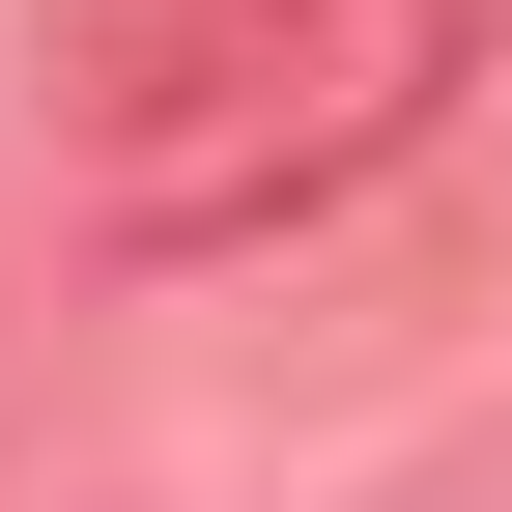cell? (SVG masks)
Returning <instances> with one entry per match:
<instances>
[{"label": "cell", "mask_w": 512, "mask_h": 512, "mask_svg": "<svg viewBox=\"0 0 512 512\" xmlns=\"http://www.w3.org/2000/svg\"><path fill=\"white\" fill-rule=\"evenodd\" d=\"M456 86H484V0H171L114 143H86V200L143 256H256V228L370 200Z\"/></svg>", "instance_id": "6da1fadb"}]
</instances>
